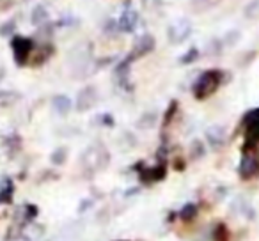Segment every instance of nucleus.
<instances>
[{
	"instance_id": "nucleus-12",
	"label": "nucleus",
	"mask_w": 259,
	"mask_h": 241,
	"mask_svg": "<svg viewBox=\"0 0 259 241\" xmlns=\"http://www.w3.org/2000/svg\"><path fill=\"white\" fill-rule=\"evenodd\" d=\"M220 4V0H190V8L195 13H206Z\"/></svg>"
},
{
	"instance_id": "nucleus-3",
	"label": "nucleus",
	"mask_w": 259,
	"mask_h": 241,
	"mask_svg": "<svg viewBox=\"0 0 259 241\" xmlns=\"http://www.w3.org/2000/svg\"><path fill=\"white\" fill-rule=\"evenodd\" d=\"M34 48H36V44H34V39H30V37L15 36L11 39L13 57H15V62L18 66H27V62L30 61V55H32Z\"/></svg>"
},
{
	"instance_id": "nucleus-21",
	"label": "nucleus",
	"mask_w": 259,
	"mask_h": 241,
	"mask_svg": "<svg viewBox=\"0 0 259 241\" xmlns=\"http://www.w3.org/2000/svg\"><path fill=\"white\" fill-rule=\"evenodd\" d=\"M52 162H54L55 165H62V163L66 162V149L64 148L57 149V151L52 155Z\"/></svg>"
},
{
	"instance_id": "nucleus-13",
	"label": "nucleus",
	"mask_w": 259,
	"mask_h": 241,
	"mask_svg": "<svg viewBox=\"0 0 259 241\" xmlns=\"http://www.w3.org/2000/svg\"><path fill=\"white\" fill-rule=\"evenodd\" d=\"M47 20H48L47 8H45V6H36V8L32 9V15H30V22H32V25L39 27V25H43Z\"/></svg>"
},
{
	"instance_id": "nucleus-16",
	"label": "nucleus",
	"mask_w": 259,
	"mask_h": 241,
	"mask_svg": "<svg viewBox=\"0 0 259 241\" xmlns=\"http://www.w3.org/2000/svg\"><path fill=\"white\" fill-rule=\"evenodd\" d=\"M180 216H181V220H185V222H190V220H194L195 216H197V206H195V204L183 206Z\"/></svg>"
},
{
	"instance_id": "nucleus-1",
	"label": "nucleus",
	"mask_w": 259,
	"mask_h": 241,
	"mask_svg": "<svg viewBox=\"0 0 259 241\" xmlns=\"http://www.w3.org/2000/svg\"><path fill=\"white\" fill-rule=\"evenodd\" d=\"M224 82V73L220 69H208V71L201 73L197 80L192 85V94L197 101H204L211 94L219 90V87Z\"/></svg>"
},
{
	"instance_id": "nucleus-20",
	"label": "nucleus",
	"mask_w": 259,
	"mask_h": 241,
	"mask_svg": "<svg viewBox=\"0 0 259 241\" xmlns=\"http://www.w3.org/2000/svg\"><path fill=\"white\" fill-rule=\"evenodd\" d=\"M13 195V184L9 181H6L4 186L0 188V202H9Z\"/></svg>"
},
{
	"instance_id": "nucleus-4",
	"label": "nucleus",
	"mask_w": 259,
	"mask_h": 241,
	"mask_svg": "<svg viewBox=\"0 0 259 241\" xmlns=\"http://www.w3.org/2000/svg\"><path fill=\"white\" fill-rule=\"evenodd\" d=\"M245 146L255 148L259 144V108L248 110L243 117Z\"/></svg>"
},
{
	"instance_id": "nucleus-15",
	"label": "nucleus",
	"mask_w": 259,
	"mask_h": 241,
	"mask_svg": "<svg viewBox=\"0 0 259 241\" xmlns=\"http://www.w3.org/2000/svg\"><path fill=\"white\" fill-rule=\"evenodd\" d=\"M245 18L248 20H259V0H250L243 9Z\"/></svg>"
},
{
	"instance_id": "nucleus-14",
	"label": "nucleus",
	"mask_w": 259,
	"mask_h": 241,
	"mask_svg": "<svg viewBox=\"0 0 259 241\" xmlns=\"http://www.w3.org/2000/svg\"><path fill=\"white\" fill-rule=\"evenodd\" d=\"M20 100V94L15 90H0V107H9Z\"/></svg>"
},
{
	"instance_id": "nucleus-17",
	"label": "nucleus",
	"mask_w": 259,
	"mask_h": 241,
	"mask_svg": "<svg viewBox=\"0 0 259 241\" xmlns=\"http://www.w3.org/2000/svg\"><path fill=\"white\" fill-rule=\"evenodd\" d=\"M213 241H229V230L224 223H219L213 230Z\"/></svg>"
},
{
	"instance_id": "nucleus-10",
	"label": "nucleus",
	"mask_w": 259,
	"mask_h": 241,
	"mask_svg": "<svg viewBox=\"0 0 259 241\" xmlns=\"http://www.w3.org/2000/svg\"><path fill=\"white\" fill-rule=\"evenodd\" d=\"M206 138H208L213 148H220L226 142V130L222 126H211L206 131Z\"/></svg>"
},
{
	"instance_id": "nucleus-2",
	"label": "nucleus",
	"mask_w": 259,
	"mask_h": 241,
	"mask_svg": "<svg viewBox=\"0 0 259 241\" xmlns=\"http://www.w3.org/2000/svg\"><path fill=\"white\" fill-rule=\"evenodd\" d=\"M238 174L241 179H254L259 176V149L257 148H248L245 146L243 156L240 160V167H238Z\"/></svg>"
},
{
	"instance_id": "nucleus-5",
	"label": "nucleus",
	"mask_w": 259,
	"mask_h": 241,
	"mask_svg": "<svg viewBox=\"0 0 259 241\" xmlns=\"http://www.w3.org/2000/svg\"><path fill=\"white\" fill-rule=\"evenodd\" d=\"M192 34V23L188 20H178L167 30V37L172 44H180L187 41Z\"/></svg>"
},
{
	"instance_id": "nucleus-24",
	"label": "nucleus",
	"mask_w": 259,
	"mask_h": 241,
	"mask_svg": "<svg viewBox=\"0 0 259 241\" xmlns=\"http://www.w3.org/2000/svg\"><path fill=\"white\" fill-rule=\"evenodd\" d=\"M11 4H13V0H0V11L11 8Z\"/></svg>"
},
{
	"instance_id": "nucleus-22",
	"label": "nucleus",
	"mask_w": 259,
	"mask_h": 241,
	"mask_svg": "<svg viewBox=\"0 0 259 241\" xmlns=\"http://www.w3.org/2000/svg\"><path fill=\"white\" fill-rule=\"evenodd\" d=\"M15 27H16L15 20H9V22H6L4 25L0 27V36H11L13 30H15Z\"/></svg>"
},
{
	"instance_id": "nucleus-19",
	"label": "nucleus",
	"mask_w": 259,
	"mask_h": 241,
	"mask_svg": "<svg viewBox=\"0 0 259 241\" xmlns=\"http://www.w3.org/2000/svg\"><path fill=\"white\" fill-rule=\"evenodd\" d=\"M197 59H199V50L194 46V48H190V50H188L187 54L181 55L180 62H181V64H192V62H195Z\"/></svg>"
},
{
	"instance_id": "nucleus-23",
	"label": "nucleus",
	"mask_w": 259,
	"mask_h": 241,
	"mask_svg": "<svg viewBox=\"0 0 259 241\" xmlns=\"http://www.w3.org/2000/svg\"><path fill=\"white\" fill-rule=\"evenodd\" d=\"M238 39H240V32H238V30H233V32H229L226 36V43L229 44V46L231 44H236Z\"/></svg>"
},
{
	"instance_id": "nucleus-18",
	"label": "nucleus",
	"mask_w": 259,
	"mask_h": 241,
	"mask_svg": "<svg viewBox=\"0 0 259 241\" xmlns=\"http://www.w3.org/2000/svg\"><path fill=\"white\" fill-rule=\"evenodd\" d=\"M204 153H206V149H204V144H202L201 140L192 142V146H190V156H192V158H194V160L202 158V156H204Z\"/></svg>"
},
{
	"instance_id": "nucleus-7",
	"label": "nucleus",
	"mask_w": 259,
	"mask_h": 241,
	"mask_svg": "<svg viewBox=\"0 0 259 241\" xmlns=\"http://www.w3.org/2000/svg\"><path fill=\"white\" fill-rule=\"evenodd\" d=\"M155 37L149 36V34H144V36L137 37L134 43V48H132V54H130V61L134 62L137 61L139 57H144V55L151 54L153 50H155Z\"/></svg>"
},
{
	"instance_id": "nucleus-9",
	"label": "nucleus",
	"mask_w": 259,
	"mask_h": 241,
	"mask_svg": "<svg viewBox=\"0 0 259 241\" xmlns=\"http://www.w3.org/2000/svg\"><path fill=\"white\" fill-rule=\"evenodd\" d=\"M167 174L165 165H156V167H149V169H144L141 172V179L144 183H156V181H162Z\"/></svg>"
},
{
	"instance_id": "nucleus-25",
	"label": "nucleus",
	"mask_w": 259,
	"mask_h": 241,
	"mask_svg": "<svg viewBox=\"0 0 259 241\" xmlns=\"http://www.w3.org/2000/svg\"><path fill=\"white\" fill-rule=\"evenodd\" d=\"M4 78H6V69L0 66V83H2V80H4Z\"/></svg>"
},
{
	"instance_id": "nucleus-6",
	"label": "nucleus",
	"mask_w": 259,
	"mask_h": 241,
	"mask_svg": "<svg viewBox=\"0 0 259 241\" xmlns=\"http://www.w3.org/2000/svg\"><path fill=\"white\" fill-rule=\"evenodd\" d=\"M98 103V90L94 85H85L83 89H80L78 96L75 100V107L78 112H87Z\"/></svg>"
},
{
	"instance_id": "nucleus-11",
	"label": "nucleus",
	"mask_w": 259,
	"mask_h": 241,
	"mask_svg": "<svg viewBox=\"0 0 259 241\" xmlns=\"http://www.w3.org/2000/svg\"><path fill=\"white\" fill-rule=\"evenodd\" d=\"M52 105H54V110L59 115H68L69 110H71V100L66 94H57L54 98V101H52Z\"/></svg>"
},
{
	"instance_id": "nucleus-8",
	"label": "nucleus",
	"mask_w": 259,
	"mask_h": 241,
	"mask_svg": "<svg viewBox=\"0 0 259 241\" xmlns=\"http://www.w3.org/2000/svg\"><path fill=\"white\" fill-rule=\"evenodd\" d=\"M117 23L121 32H134V29L139 23V13L135 9H124Z\"/></svg>"
}]
</instances>
